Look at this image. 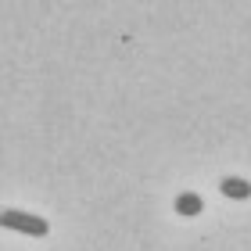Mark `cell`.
<instances>
[{"instance_id": "obj_3", "label": "cell", "mask_w": 251, "mask_h": 251, "mask_svg": "<svg viewBox=\"0 0 251 251\" xmlns=\"http://www.w3.org/2000/svg\"><path fill=\"white\" fill-rule=\"evenodd\" d=\"M204 208V201L198 198V194H179V198H176V215H187V219H190V215H198Z\"/></svg>"}, {"instance_id": "obj_2", "label": "cell", "mask_w": 251, "mask_h": 251, "mask_svg": "<svg viewBox=\"0 0 251 251\" xmlns=\"http://www.w3.org/2000/svg\"><path fill=\"white\" fill-rule=\"evenodd\" d=\"M219 190H223V198H233V201H248L251 198V183L241 179V176H223Z\"/></svg>"}, {"instance_id": "obj_1", "label": "cell", "mask_w": 251, "mask_h": 251, "mask_svg": "<svg viewBox=\"0 0 251 251\" xmlns=\"http://www.w3.org/2000/svg\"><path fill=\"white\" fill-rule=\"evenodd\" d=\"M0 223L7 226V230H18V233H29V237H47L50 226L40 219V215H29V212H15L7 208L4 215H0Z\"/></svg>"}]
</instances>
